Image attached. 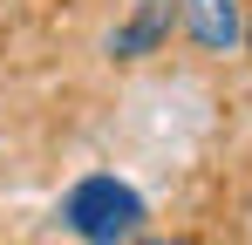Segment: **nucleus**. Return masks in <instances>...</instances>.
<instances>
[{"label":"nucleus","instance_id":"nucleus-1","mask_svg":"<svg viewBox=\"0 0 252 245\" xmlns=\"http://www.w3.org/2000/svg\"><path fill=\"white\" fill-rule=\"evenodd\" d=\"M143 225H150L143 191L123 184V177H109V170L82 177V184L62 198V232H68V239H82V245H129Z\"/></svg>","mask_w":252,"mask_h":245},{"label":"nucleus","instance_id":"nucleus-2","mask_svg":"<svg viewBox=\"0 0 252 245\" xmlns=\"http://www.w3.org/2000/svg\"><path fill=\"white\" fill-rule=\"evenodd\" d=\"M170 28H184V0H136L129 21L109 34V55H116V61H150L170 41Z\"/></svg>","mask_w":252,"mask_h":245},{"label":"nucleus","instance_id":"nucleus-3","mask_svg":"<svg viewBox=\"0 0 252 245\" xmlns=\"http://www.w3.org/2000/svg\"><path fill=\"white\" fill-rule=\"evenodd\" d=\"M184 41L198 55H239L246 48V0H184Z\"/></svg>","mask_w":252,"mask_h":245},{"label":"nucleus","instance_id":"nucleus-4","mask_svg":"<svg viewBox=\"0 0 252 245\" xmlns=\"http://www.w3.org/2000/svg\"><path fill=\"white\" fill-rule=\"evenodd\" d=\"M129 245H191V239H150V232H136Z\"/></svg>","mask_w":252,"mask_h":245},{"label":"nucleus","instance_id":"nucleus-5","mask_svg":"<svg viewBox=\"0 0 252 245\" xmlns=\"http://www.w3.org/2000/svg\"><path fill=\"white\" fill-rule=\"evenodd\" d=\"M246 55H252V28H246Z\"/></svg>","mask_w":252,"mask_h":245}]
</instances>
